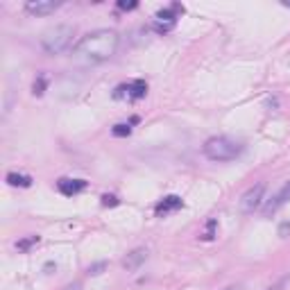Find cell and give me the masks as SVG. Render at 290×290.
Instances as JSON below:
<instances>
[{"label":"cell","mask_w":290,"mask_h":290,"mask_svg":"<svg viewBox=\"0 0 290 290\" xmlns=\"http://www.w3.org/2000/svg\"><path fill=\"white\" fill-rule=\"evenodd\" d=\"M263 198H265V184L252 186L250 191L240 198V211L243 213H254L258 206L263 204Z\"/></svg>","instance_id":"cell-5"},{"label":"cell","mask_w":290,"mask_h":290,"mask_svg":"<svg viewBox=\"0 0 290 290\" xmlns=\"http://www.w3.org/2000/svg\"><path fill=\"white\" fill-rule=\"evenodd\" d=\"M284 284H286V279H284V281H279V284L274 286V288H270V290H281V288H284Z\"/></svg>","instance_id":"cell-22"},{"label":"cell","mask_w":290,"mask_h":290,"mask_svg":"<svg viewBox=\"0 0 290 290\" xmlns=\"http://www.w3.org/2000/svg\"><path fill=\"white\" fill-rule=\"evenodd\" d=\"M105 268H107V263H95V265H91V268H89V274H100Z\"/></svg>","instance_id":"cell-19"},{"label":"cell","mask_w":290,"mask_h":290,"mask_svg":"<svg viewBox=\"0 0 290 290\" xmlns=\"http://www.w3.org/2000/svg\"><path fill=\"white\" fill-rule=\"evenodd\" d=\"M284 7H288V9H290V2H284Z\"/></svg>","instance_id":"cell-23"},{"label":"cell","mask_w":290,"mask_h":290,"mask_svg":"<svg viewBox=\"0 0 290 290\" xmlns=\"http://www.w3.org/2000/svg\"><path fill=\"white\" fill-rule=\"evenodd\" d=\"M136 7H139V2H125V0H123V2H118V9H123V12H129V9H136Z\"/></svg>","instance_id":"cell-18"},{"label":"cell","mask_w":290,"mask_h":290,"mask_svg":"<svg viewBox=\"0 0 290 290\" xmlns=\"http://www.w3.org/2000/svg\"><path fill=\"white\" fill-rule=\"evenodd\" d=\"M64 290H82V284L79 281H75V284H71V286H66Z\"/></svg>","instance_id":"cell-21"},{"label":"cell","mask_w":290,"mask_h":290,"mask_svg":"<svg viewBox=\"0 0 290 290\" xmlns=\"http://www.w3.org/2000/svg\"><path fill=\"white\" fill-rule=\"evenodd\" d=\"M145 93H147L145 79H134L132 84H127V98L129 100H141V98H145Z\"/></svg>","instance_id":"cell-11"},{"label":"cell","mask_w":290,"mask_h":290,"mask_svg":"<svg viewBox=\"0 0 290 290\" xmlns=\"http://www.w3.org/2000/svg\"><path fill=\"white\" fill-rule=\"evenodd\" d=\"M177 12H184V7L181 5H172V7H165L161 12L157 14V18L152 23V30L159 34H168L170 30H175L177 25Z\"/></svg>","instance_id":"cell-4"},{"label":"cell","mask_w":290,"mask_h":290,"mask_svg":"<svg viewBox=\"0 0 290 290\" xmlns=\"http://www.w3.org/2000/svg\"><path fill=\"white\" fill-rule=\"evenodd\" d=\"M227 290H238V288H234V286H231V288H227Z\"/></svg>","instance_id":"cell-24"},{"label":"cell","mask_w":290,"mask_h":290,"mask_svg":"<svg viewBox=\"0 0 290 290\" xmlns=\"http://www.w3.org/2000/svg\"><path fill=\"white\" fill-rule=\"evenodd\" d=\"M288 231H290V222H284V224H281V229H279V234H281V236H286Z\"/></svg>","instance_id":"cell-20"},{"label":"cell","mask_w":290,"mask_h":290,"mask_svg":"<svg viewBox=\"0 0 290 290\" xmlns=\"http://www.w3.org/2000/svg\"><path fill=\"white\" fill-rule=\"evenodd\" d=\"M216 229H218V220H209L202 238H204V240H213V238H216Z\"/></svg>","instance_id":"cell-14"},{"label":"cell","mask_w":290,"mask_h":290,"mask_svg":"<svg viewBox=\"0 0 290 290\" xmlns=\"http://www.w3.org/2000/svg\"><path fill=\"white\" fill-rule=\"evenodd\" d=\"M118 43L120 36L113 30H95L75 43L72 57L79 61H86V64H100V61L111 59L118 50Z\"/></svg>","instance_id":"cell-1"},{"label":"cell","mask_w":290,"mask_h":290,"mask_svg":"<svg viewBox=\"0 0 290 290\" xmlns=\"http://www.w3.org/2000/svg\"><path fill=\"white\" fill-rule=\"evenodd\" d=\"M7 184H9V186H20V188H27V186L32 184V177H27V175H16V172H9V175H7Z\"/></svg>","instance_id":"cell-12"},{"label":"cell","mask_w":290,"mask_h":290,"mask_svg":"<svg viewBox=\"0 0 290 290\" xmlns=\"http://www.w3.org/2000/svg\"><path fill=\"white\" fill-rule=\"evenodd\" d=\"M181 204H184V202H181V198H179V195H168V198H163L157 204L154 213H157V218H163V216H168V213L181 209Z\"/></svg>","instance_id":"cell-8"},{"label":"cell","mask_w":290,"mask_h":290,"mask_svg":"<svg viewBox=\"0 0 290 290\" xmlns=\"http://www.w3.org/2000/svg\"><path fill=\"white\" fill-rule=\"evenodd\" d=\"M72 34H75V27L72 25H54L43 32V36H41V48H43L48 54H61L64 50L71 48Z\"/></svg>","instance_id":"cell-3"},{"label":"cell","mask_w":290,"mask_h":290,"mask_svg":"<svg viewBox=\"0 0 290 290\" xmlns=\"http://www.w3.org/2000/svg\"><path fill=\"white\" fill-rule=\"evenodd\" d=\"M59 5L61 2H57V0H30L25 5V12L32 16H48L54 9H59Z\"/></svg>","instance_id":"cell-6"},{"label":"cell","mask_w":290,"mask_h":290,"mask_svg":"<svg viewBox=\"0 0 290 290\" xmlns=\"http://www.w3.org/2000/svg\"><path fill=\"white\" fill-rule=\"evenodd\" d=\"M145 258H147V252L145 250H134L132 254H127V256L123 258V268H127L129 272L139 270L141 263H145Z\"/></svg>","instance_id":"cell-10"},{"label":"cell","mask_w":290,"mask_h":290,"mask_svg":"<svg viewBox=\"0 0 290 290\" xmlns=\"http://www.w3.org/2000/svg\"><path fill=\"white\" fill-rule=\"evenodd\" d=\"M118 204V198L113 195H102V206H116Z\"/></svg>","instance_id":"cell-17"},{"label":"cell","mask_w":290,"mask_h":290,"mask_svg":"<svg viewBox=\"0 0 290 290\" xmlns=\"http://www.w3.org/2000/svg\"><path fill=\"white\" fill-rule=\"evenodd\" d=\"M288 199H290V181H288V184H284V188H281V191H279L277 195H274V198H272L270 202L263 206V216H272V213H277L279 209L288 202Z\"/></svg>","instance_id":"cell-7"},{"label":"cell","mask_w":290,"mask_h":290,"mask_svg":"<svg viewBox=\"0 0 290 290\" xmlns=\"http://www.w3.org/2000/svg\"><path fill=\"white\" fill-rule=\"evenodd\" d=\"M43 89H46V77H41L39 82H34V95H43Z\"/></svg>","instance_id":"cell-16"},{"label":"cell","mask_w":290,"mask_h":290,"mask_svg":"<svg viewBox=\"0 0 290 290\" xmlns=\"http://www.w3.org/2000/svg\"><path fill=\"white\" fill-rule=\"evenodd\" d=\"M57 188H59V193H64V195H77V193H82L86 188V181L84 179H59L57 181Z\"/></svg>","instance_id":"cell-9"},{"label":"cell","mask_w":290,"mask_h":290,"mask_svg":"<svg viewBox=\"0 0 290 290\" xmlns=\"http://www.w3.org/2000/svg\"><path fill=\"white\" fill-rule=\"evenodd\" d=\"M204 157L209 161H216V163H222V161H234L243 154V143L229 139V136H213L204 143L202 147Z\"/></svg>","instance_id":"cell-2"},{"label":"cell","mask_w":290,"mask_h":290,"mask_svg":"<svg viewBox=\"0 0 290 290\" xmlns=\"http://www.w3.org/2000/svg\"><path fill=\"white\" fill-rule=\"evenodd\" d=\"M111 132H113V136H129V134H132V127L125 125V123H120V125L113 127Z\"/></svg>","instance_id":"cell-15"},{"label":"cell","mask_w":290,"mask_h":290,"mask_svg":"<svg viewBox=\"0 0 290 290\" xmlns=\"http://www.w3.org/2000/svg\"><path fill=\"white\" fill-rule=\"evenodd\" d=\"M36 243H39V236L23 238V240H18V243H16V250H18V252H27L30 247H32V245H36Z\"/></svg>","instance_id":"cell-13"}]
</instances>
